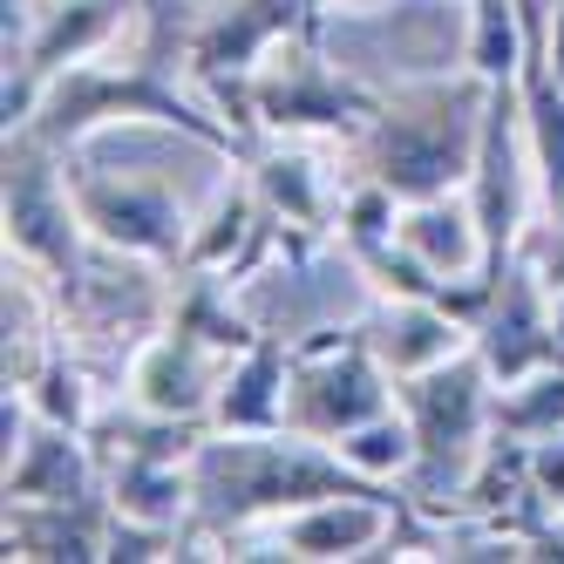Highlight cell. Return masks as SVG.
I'll list each match as a JSON object with an SVG mask.
<instances>
[{"instance_id": "obj_1", "label": "cell", "mask_w": 564, "mask_h": 564, "mask_svg": "<svg viewBox=\"0 0 564 564\" xmlns=\"http://www.w3.org/2000/svg\"><path fill=\"white\" fill-rule=\"evenodd\" d=\"M191 0H143V21H137V55L130 62H75L62 68L55 83L42 89L28 116V137H42L48 150L75 156L89 137H102L109 123H164V130H184L191 143H205L218 156H246V143L231 137V123L212 109V102H191L177 89L184 75V48H191Z\"/></svg>"}, {"instance_id": "obj_2", "label": "cell", "mask_w": 564, "mask_h": 564, "mask_svg": "<svg viewBox=\"0 0 564 564\" xmlns=\"http://www.w3.org/2000/svg\"><path fill=\"white\" fill-rule=\"evenodd\" d=\"M191 476H197L191 557H231L238 538H252V531H265V523L293 517L319 497L375 490L327 442H306L293 429H272V435H218L212 429L205 449L191 456Z\"/></svg>"}, {"instance_id": "obj_3", "label": "cell", "mask_w": 564, "mask_h": 564, "mask_svg": "<svg viewBox=\"0 0 564 564\" xmlns=\"http://www.w3.org/2000/svg\"><path fill=\"white\" fill-rule=\"evenodd\" d=\"M482 102H490V83L476 75H422V83L381 89L375 123L360 130L347 150V171L381 177L401 205L415 197H442L463 191L476 171V137H482Z\"/></svg>"}, {"instance_id": "obj_4", "label": "cell", "mask_w": 564, "mask_h": 564, "mask_svg": "<svg viewBox=\"0 0 564 564\" xmlns=\"http://www.w3.org/2000/svg\"><path fill=\"white\" fill-rule=\"evenodd\" d=\"M0 225H8V259L42 272L55 306H68L89 286L102 246L89 238L83 212H75L68 156L28 130H8V150H0Z\"/></svg>"}, {"instance_id": "obj_5", "label": "cell", "mask_w": 564, "mask_h": 564, "mask_svg": "<svg viewBox=\"0 0 564 564\" xmlns=\"http://www.w3.org/2000/svg\"><path fill=\"white\" fill-rule=\"evenodd\" d=\"M394 401L415 429V476L401 482L422 517H442V497H456V482L482 456V442L497 429V375L482 368V354L463 347L456 360H442L429 375L394 381Z\"/></svg>"}, {"instance_id": "obj_6", "label": "cell", "mask_w": 564, "mask_h": 564, "mask_svg": "<svg viewBox=\"0 0 564 564\" xmlns=\"http://www.w3.org/2000/svg\"><path fill=\"white\" fill-rule=\"evenodd\" d=\"M394 409V375L368 347V327H313L293 334V375H286V429L306 442H340L368 415Z\"/></svg>"}, {"instance_id": "obj_7", "label": "cell", "mask_w": 564, "mask_h": 564, "mask_svg": "<svg viewBox=\"0 0 564 564\" xmlns=\"http://www.w3.org/2000/svg\"><path fill=\"white\" fill-rule=\"evenodd\" d=\"M252 109H259V130L265 137H334V143H354L360 130L375 123L381 89L340 75L327 62V48H319V28H306V34L279 42L259 62Z\"/></svg>"}, {"instance_id": "obj_8", "label": "cell", "mask_w": 564, "mask_h": 564, "mask_svg": "<svg viewBox=\"0 0 564 564\" xmlns=\"http://www.w3.org/2000/svg\"><path fill=\"white\" fill-rule=\"evenodd\" d=\"M68 184H75V212H83V225H89V238L102 252H123V259L164 265V272L184 265L197 218L164 177L102 171V164H75L68 156Z\"/></svg>"}, {"instance_id": "obj_9", "label": "cell", "mask_w": 564, "mask_h": 564, "mask_svg": "<svg viewBox=\"0 0 564 564\" xmlns=\"http://www.w3.org/2000/svg\"><path fill=\"white\" fill-rule=\"evenodd\" d=\"M130 21H143V0H48V8L8 42V89H0L8 130L28 123L34 102H42V89L55 83L62 68L102 55Z\"/></svg>"}, {"instance_id": "obj_10", "label": "cell", "mask_w": 564, "mask_h": 564, "mask_svg": "<svg viewBox=\"0 0 564 564\" xmlns=\"http://www.w3.org/2000/svg\"><path fill=\"white\" fill-rule=\"evenodd\" d=\"M401 482H375V490H340L319 497L293 517L265 523V544L252 557H300V564H347V557H381L401 523H409V497H394Z\"/></svg>"}, {"instance_id": "obj_11", "label": "cell", "mask_w": 564, "mask_h": 564, "mask_svg": "<svg viewBox=\"0 0 564 564\" xmlns=\"http://www.w3.org/2000/svg\"><path fill=\"white\" fill-rule=\"evenodd\" d=\"M327 0H218L191 21V48H184V83H252L259 62L293 42V34L319 28Z\"/></svg>"}, {"instance_id": "obj_12", "label": "cell", "mask_w": 564, "mask_h": 564, "mask_svg": "<svg viewBox=\"0 0 564 564\" xmlns=\"http://www.w3.org/2000/svg\"><path fill=\"white\" fill-rule=\"evenodd\" d=\"M476 354H482V368L503 381H523V375H538L557 360V327H551V286L538 279L531 259H510L497 272V300L490 313L476 319Z\"/></svg>"}, {"instance_id": "obj_13", "label": "cell", "mask_w": 564, "mask_h": 564, "mask_svg": "<svg viewBox=\"0 0 564 564\" xmlns=\"http://www.w3.org/2000/svg\"><path fill=\"white\" fill-rule=\"evenodd\" d=\"M218 375L225 360L191 340L177 327H150L130 354H123V394L150 415H177V422H212V401H218Z\"/></svg>"}, {"instance_id": "obj_14", "label": "cell", "mask_w": 564, "mask_h": 564, "mask_svg": "<svg viewBox=\"0 0 564 564\" xmlns=\"http://www.w3.org/2000/svg\"><path fill=\"white\" fill-rule=\"evenodd\" d=\"M246 171L265 197V212L286 225L293 238V272L313 265V252L334 238V218H340V191L327 184V171L313 164L306 150H293V137H265L252 156H246Z\"/></svg>"}, {"instance_id": "obj_15", "label": "cell", "mask_w": 564, "mask_h": 564, "mask_svg": "<svg viewBox=\"0 0 564 564\" xmlns=\"http://www.w3.org/2000/svg\"><path fill=\"white\" fill-rule=\"evenodd\" d=\"M360 327H368V347L381 354V368L394 381L429 375L442 360H456L463 347H476L469 319H456L429 293H388V300H375V313H360Z\"/></svg>"}, {"instance_id": "obj_16", "label": "cell", "mask_w": 564, "mask_h": 564, "mask_svg": "<svg viewBox=\"0 0 564 564\" xmlns=\"http://www.w3.org/2000/svg\"><path fill=\"white\" fill-rule=\"evenodd\" d=\"M8 503H83L102 497V456L89 435L55 429V422H28V435L8 449V476H0Z\"/></svg>"}, {"instance_id": "obj_17", "label": "cell", "mask_w": 564, "mask_h": 564, "mask_svg": "<svg viewBox=\"0 0 564 564\" xmlns=\"http://www.w3.org/2000/svg\"><path fill=\"white\" fill-rule=\"evenodd\" d=\"M109 497L83 503H8L0 517V557L34 564V557H68V564H109Z\"/></svg>"}, {"instance_id": "obj_18", "label": "cell", "mask_w": 564, "mask_h": 564, "mask_svg": "<svg viewBox=\"0 0 564 564\" xmlns=\"http://www.w3.org/2000/svg\"><path fill=\"white\" fill-rule=\"evenodd\" d=\"M286 375H293V340L286 334H259L246 354L225 360L218 401H212V429L218 435H272V429H286Z\"/></svg>"}, {"instance_id": "obj_19", "label": "cell", "mask_w": 564, "mask_h": 564, "mask_svg": "<svg viewBox=\"0 0 564 564\" xmlns=\"http://www.w3.org/2000/svg\"><path fill=\"white\" fill-rule=\"evenodd\" d=\"M401 246H409L435 279L490 272V238H482V218L469 205V191H442V197L401 205Z\"/></svg>"}, {"instance_id": "obj_20", "label": "cell", "mask_w": 564, "mask_h": 564, "mask_svg": "<svg viewBox=\"0 0 564 564\" xmlns=\"http://www.w3.org/2000/svg\"><path fill=\"white\" fill-rule=\"evenodd\" d=\"M102 497L123 523H150V531H191L197 517V476L191 463L171 456H109L102 463Z\"/></svg>"}, {"instance_id": "obj_21", "label": "cell", "mask_w": 564, "mask_h": 564, "mask_svg": "<svg viewBox=\"0 0 564 564\" xmlns=\"http://www.w3.org/2000/svg\"><path fill=\"white\" fill-rule=\"evenodd\" d=\"M21 394H28L34 422H55V429H75V435H89V422L102 415L96 368L75 354V340H55V347L42 354V368L21 381Z\"/></svg>"}, {"instance_id": "obj_22", "label": "cell", "mask_w": 564, "mask_h": 564, "mask_svg": "<svg viewBox=\"0 0 564 564\" xmlns=\"http://www.w3.org/2000/svg\"><path fill=\"white\" fill-rule=\"evenodd\" d=\"M327 449L354 476H368V482H409L415 476V456H422L409 415H401V401H394V409H381V415H368L360 429H347L340 442H327Z\"/></svg>"}, {"instance_id": "obj_23", "label": "cell", "mask_w": 564, "mask_h": 564, "mask_svg": "<svg viewBox=\"0 0 564 564\" xmlns=\"http://www.w3.org/2000/svg\"><path fill=\"white\" fill-rule=\"evenodd\" d=\"M463 68L476 83H517V68H523V0H469Z\"/></svg>"}, {"instance_id": "obj_24", "label": "cell", "mask_w": 564, "mask_h": 564, "mask_svg": "<svg viewBox=\"0 0 564 564\" xmlns=\"http://www.w3.org/2000/svg\"><path fill=\"white\" fill-rule=\"evenodd\" d=\"M497 429L523 435V442H544V435L564 429V360H551V368L497 388Z\"/></svg>"}, {"instance_id": "obj_25", "label": "cell", "mask_w": 564, "mask_h": 564, "mask_svg": "<svg viewBox=\"0 0 564 564\" xmlns=\"http://www.w3.org/2000/svg\"><path fill=\"white\" fill-rule=\"evenodd\" d=\"M523 259L538 265V279H544L551 293H564V212H551V218H544V231L523 238Z\"/></svg>"}, {"instance_id": "obj_26", "label": "cell", "mask_w": 564, "mask_h": 564, "mask_svg": "<svg viewBox=\"0 0 564 564\" xmlns=\"http://www.w3.org/2000/svg\"><path fill=\"white\" fill-rule=\"evenodd\" d=\"M531 476H538V490L551 503H564V429L544 435V442H531Z\"/></svg>"}, {"instance_id": "obj_27", "label": "cell", "mask_w": 564, "mask_h": 564, "mask_svg": "<svg viewBox=\"0 0 564 564\" xmlns=\"http://www.w3.org/2000/svg\"><path fill=\"white\" fill-rule=\"evenodd\" d=\"M544 48H551V68H557V83H564V0L551 8V28H544Z\"/></svg>"}, {"instance_id": "obj_28", "label": "cell", "mask_w": 564, "mask_h": 564, "mask_svg": "<svg viewBox=\"0 0 564 564\" xmlns=\"http://www.w3.org/2000/svg\"><path fill=\"white\" fill-rule=\"evenodd\" d=\"M551 327H557V360H564V293H551Z\"/></svg>"}, {"instance_id": "obj_29", "label": "cell", "mask_w": 564, "mask_h": 564, "mask_svg": "<svg viewBox=\"0 0 564 564\" xmlns=\"http://www.w3.org/2000/svg\"><path fill=\"white\" fill-rule=\"evenodd\" d=\"M327 8H347V14H375L381 0H327Z\"/></svg>"}]
</instances>
